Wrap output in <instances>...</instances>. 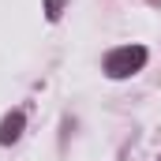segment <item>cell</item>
Returning a JSON list of instances; mask_svg holds the SVG:
<instances>
[{"mask_svg": "<svg viewBox=\"0 0 161 161\" xmlns=\"http://www.w3.org/2000/svg\"><path fill=\"white\" fill-rule=\"evenodd\" d=\"M101 68H105L109 79H131V75H139L146 68V49L142 45H120V49L105 53Z\"/></svg>", "mask_w": 161, "mask_h": 161, "instance_id": "1", "label": "cell"}, {"mask_svg": "<svg viewBox=\"0 0 161 161\" xmlns=\"http://www.w3.org/2000/svg\"><path fill=\"white\" fill-rule=\"evenodd\" d=\"M49 4V19H60V0H45Z\"/></svg>", "mask_w": 161, "mask_h": 161, "instance_id": "3", "label": "cell"}, {"mask_svg": "<svg viewBox=\"0 0 161 161\" xmlns=\"http://www.w3.org/2000/svg\"><path fill=\"white\" fill-rule=\"evenodd\" d=\"M23 127H26V116H23V109L8 113V116L0 120V146H11V142L23 135Z\"/></svg>", "mask_w": 161, "mask_h": 161, "instance_id": "2", "label": "cell"}, {"mask_svg": "<svg viewBox=\"0 0 161 161\" xmlns=\"http://www.w3.org/2000/svg\"><path fill=\"white\" fill-rule=\"evenodd\" d=\"M158 161H161V158H158Z\"/></svg>", "mask_w": 161, "mask_h": 161, "instance_id": "4", "label": "cell"}]
</instances>
